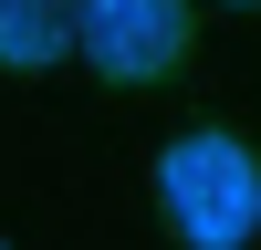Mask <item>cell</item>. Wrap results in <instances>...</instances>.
Masks as SVG:
<instances>
[{
    "label": "cell",
    "mask_w": 261,
    "mask_h": 250,
    "mask_svg": "<svg viewBox=\"0 0 261 250\" xmlns=\"http://www.w3.org/2000/svg\"><path fill=\"white\" fill-rule=\"evenodd\" d=\"M157 208L188 250H241L261 229V157L241 136H178L157 157Z\"/></svg>",
    "instance_id": "obj_1"
},
{
    "label": "cell",
    "mask_w": 261,
    "mask_h": 250,
    "mask_svg": "<svg viewBox=\"0 0 261 250\" xmlns=\"http://www.w3.org/2000/svg\"><path fill=\"white\" fill-rule=\"evenodd\" d=\"M73 32L94 52V73L115 83H157L188 52V0H73Z\"/></svg>",
    "instance_id": "obj_2"
},
{
    "label": "cell",
    "mask_w": 261,
    "mask_h": 250,
    "mask_svg": "<svg viewBox=\"0 0 261 250\" xmlns=\"http://www.w3.org/2000/svg\"><path fill=\"white\" fill-rule=\"evenodd\" d=\"M0 52L32 73V63H53L63 52V0H11V32H0Z\"/></svg>",
    "instance_id": "obj_3"
}]
</instances>
